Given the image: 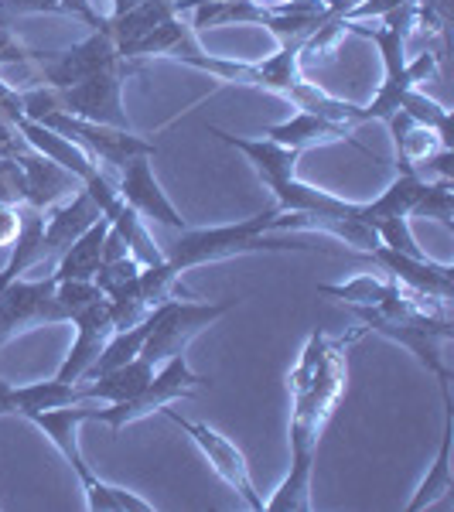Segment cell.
I'll use <instances>...</instances> for the list:
<instances>
[{
	"label": "cell",
	"instance_id": "484cf974",
	"mask_svg": "<svg viewBox=\"0 0 454 512\" xmlns=\"http://www.w3.org/2000/svg\"><path fill=\"white\" fill-rule=\"evenodd\" d=\"M192 31L226 28V24H263L267 28L274 14L257 0H209V4H195L192 11Z\"/></svg>",
	"mask_w": 454,
	"mask_h": 512
},
{
	"label": "cell",
	"instance_id": "f1b7e54d",
	"mask_svg": "<svg viewBox=\"0 0 454 512\" xmlns=\"http://www.w3.org/2000/svg\"><path fill=\"white\" fill-rule=\"evenodd\" d=\"M451 185H454V181H441V178L427 181L424 195L417 198V205H414V212H410V216L434 219V222H441L448 233H454V195H451Z\"/></svg>",
	"mask_w": 454,
	"mask_h": 512
},
{
	"label": "cell",
	"instance_id": "277c9868",
	"mask_svg": "<svg viewBox=\"0 0 454 512\" xmlns=\"http://www.w3.org/2000/svg\"><path fill=\"white\" fill-rule=\"evenodd\" d=\"M209 383H212V379L198 376L195 369L188 366L185 352L171 355L168 362H161V369H154L151 383H147L137 396H130V400H123V403H110L106 410H93V424H106L113 434H120L127 424L151 417L154 410L168 407L171 400L195 396L198 386H209Z\"/></svg>",
	"mask_w": 454,
	"mask_h": 512
},
{
	"label": "cell",
	"instance_id": "4fadbf2b",
	"mask_svg": "<svg viewBox=\"0 0 454 512\" xmlns=\"http://www.w3.org/2000/svg\"><path fill=\"white\" fill-rule=\"evenodd\" d=\"M99 216H103V212H99V205L89 198L86 188H76L69 198L55 202L52 209L45 212V260H52V263L59 260L65 253V246L86 233Z\"/></svg>",
	"mask_w": 454,
	"mask_h": 512
},
{
	"label": "cell",
	"instance_id": "8d00e7d4",
	"mask_svg": "<svg viewBox=\"0 0 454 512\" xmlns=\"http://www.w3.org/2000/svg\"><path fill=\"white\" fill-rule=\"evenodd\" d=\"M24 137L18 134V127H11V123L0 120V161L4 158H18V154L24 151Z\"/></svg>",
	"mask_w": 454,
	"mask_h": 512
},
{
	"label": "cell",
	"instance_id": "1f68e13d",
	"mask_svg": "<svg viewBox=\"0 0 454 512\" xmlns=\"http://www.w3.org/2000/svg\"><path fill=\"white\" fill-rule=\"evenodd\" d=\"M0 205H28V178L18 158L0 161Z\"/></svg>",
	"mask_w": 454,
	"mask_h": 512
},
{
	"label": "cell",
	"instance_id": "4316f807",
	"mask_svg": "<svg viewBox=\"0 0 454 512\" xmlns=\"http://www.w3.org/2000/svg\"><path fill=\"white\" fill-rule=\"evenodd\" d=\"M79 485H82V495H86V509H93V512H151L154 509V502L140 499L137 492L110 485L96 475H89L86 482H79Z\"/></svg>",
	"mask_w": 454,
	"mask_h": 512
},
{
	"label": "cell",
	"instance_id": "8fae6325",
	"mask_svg": "<svg viewBox=\"0 0 454 512\" xmlns=\"http://www.w3.org/2000/svg\"><path fill=\"white\" fill-rule=\"evenodd\" d=\"M369 256H373V263H379L396 284L407 287V291H414L420 297H431L437 304H451V277H454L451 263H434V260H427V256L396 253L383 243H379Z\"/></svg>",
	"mask_w": 454,
	"mask_h": 512
},
{
	"label": "cell",
	"instance_id": "30bf717a",
	"mask_svg": "<svg viewBox=\"0 0 454 512\" xmlns=\"http://www.w3.org/2000/svg\"><path fill=\"white\" fill-rule=\"evenodd\" d=\"M151 158L154 154H137V158H130L127 164H123L117 192L140 219L161 222L164 229H175V233H181V229H188V222L181 219V212L171 205V198L164 195V188L158 185L154 168H151Z\"/></svg>",
	"mask_w": 454,
	"mask_h": 512
},
{
	"label": "cell",
	"instance_id": "4dcf8cb0",
	"mask_svg": "<svg viewBox=\"0 0 454 512\" xmlns=\"http://www.w3.org/2000/svg\"><path fill=\"white\" fill-rule=\"evenodd\" d=\"M137 277H140V260H137V256H120V260H106V263H99V270H96L93 284H96L99 291H103L106 297H110V294H117L120 287L134 284Z\"/></svg>",
	"mask_w": 454,
	"mask_h": 512
},
{
	"label": "cell",
	"instance_id": "83f0119b",
	"mask_svg": "<svg viewBox=\"0 0 454 512\" xmlns=\"http://www.w3.org/2000/svg\"><path fill=\"white\" fill-rule=\"evenodd\" d=\"M400 110L414 123H420V127L434 130V134L451 147V113L444 110L441 103L427 99L420 89H410V93H403V99H400Z\"/></svg>",
	"mask_w": 454,
	"mask_h": 512
},
{
	"label": "cell",
	"instance_id": "d6a6232c",
	"mask_svg": "<svg viewBox=\"0 0 454 512\" xmlns=\"http://www.w3.org/2000/svg\"><path fill=\"white\" fill-rule=\"evenodd\" d=\"M59 4H62V14H72V18L86 21L93 31H103L106 18L93 7V0H59Z\"/></svg>",
	"mask_w": 454,
	"mask_h": 512
},
{
	"label": "cell",
	"instance_id": "52a82bcc",
	"mask_svg": "<svg viewBox=\"0 0 454 512\" xmlns=\"http://www.w3.org/2000/svg\"><path fill=\"white\" fill-rule=\"evenodd\" d=\"M62 311L55 304V277L45 280H7L0 287V345L38 325H59Z\"/></svg>",
	"mask_w": 454,
	"mask_h": 512
},
{
	"label": "cell",
	"instance_id": "3957f363",
	"mask_svg": "<svg viewBox=\"0 0 454 512\" xmlns=\"http://www.w3.org/2000/svg\"><path fill=\"white\" fill-rule=\"evenodd\" d=\"M239 301H175L164 297L161 304H154L147 311V338H144V355L151 366H161L171 355H181L192 345L205 328H212L219 318H226Z\"/></svg>",
	"mask_w": 454,
	"mask_h": 512
},
{
	"label": "cell",
	"instance_id": "7a4b0ae2",
	"mask_svg": "<svg viewBox=\"0 0 454 512\" xmlns=\"http://www.w3.org/2000/svg\"><path fill=\"white\" fill-rule=\"evenodd\" d=\"M280 216L277 205H267L260 216L229 222V226H209V229H181L171 250L164 253V263L181 277L185 270L205 267V263L226 260V256L243 253H277V250H311L304 243L284 239V233H270V222Z\"/></svg>",
	"mask_w": 454,
	"mask_h": 512
},
{
	"label": "cell",
	"instance_id": "ffe728a7",
	"mask_svg": "<svg viewBox=\"0 0 454 512\" xmlns=\"http://www.w3.org/2000/svg\"><path fill=\"white\" fill-rule=\"evenodd\" d=\"M171 18H178L175 0H137L130 11L117 14V18H106L103 31L113 38V45H117V52L123 59V55H127V48H134L140 38L151 35L154 28L168 24Z\"/></svg>",
	"mask_w": 454,
	"mask_h": 512
},
{
	"label": "cell",
	"instance_id": "d4e9b609",
	"mask_svg": "<svg viewBox=\"0 0 454 512\" xmlns=\"http://www.w3.org/2000/svg\"><path fill=\"white\" fill-rule=\"evenodd\" d=\"M318 294L335 297L345 308H386V304L403 294V284H396L393 277L359 274L345 280V284H318Z\"/></svg>",
	"mask_w": 454,
	"mask_h": 512
},
{
	"label": "cell",
	"instance_id": "6da1fadb",
	"mask_svg": "<svg viewBox=\"0 0 454 512\" xmlns=\"http://www.w3.org/2000/svg\"><path fill=\"white\" fill-rule=\"evenodd\" d=\"M345 345L325 332H311L297 355L287 393H291V472L263 502V512H311V478L325 424L345 393Z\"/></svg>",
	"mask_w": 454,
	"mask_h": 512
},
{
	"label": "cell",
	"instance_id": "d6986e66",
	"mask_svg": "<svg viewBox=\"0 0 454 512\" xmlns=\"http://www.w3.org/2000/svg\"><path fill=\"white\" fill-rule=\"evenodd\" d=\"M349 134H352V127H342V123L325 120V117H318V113L297 110L291 120L267 127V134H263V137L274 140V144L294 147V151H308V147H315V144H335V140L356 144V140H352ZM359 151H362V147H359Z\"/></svg>",
	"mask_w": 454,
	"mask_h": 512
},
{
	"label": "cell",
	"instance_id": "f35d334b",
	"mask_svg": "<svg viewBox=\"0 0 454 512\" xmlns=\"http://www.w3.org/2000/svg\"><path fill=\"white\" fill-rule=\"evenodd\" d=\"M113 4V11H110V18H117V14H123V11H130V7L137 4V0H110Z\"/></svg>",
	"mask_w": 454,
	"mask_h": 512
},
{
	"label": "cell",
	"instance_id": "9c48e42d",
	"mask_svg": "<svg viewBox=\"0 0 454 512\" xmlns=\"http://www.w3.org/2000/svg\"><path fill=\"white\" fill-rule=\"evenodd\" d=\"M59 106L79 120L130 130L127 106H123V65L82 79L69 89H59Z\"/></svg>",
	"mask_w": 454,
	"mask_h": 512
},
{
	"label": "cell",
	"instance_id": "f546056e",
	"mask_svg": "<svg viewBox=\"0 0 454 512\" xmlns=\"http://www.w3.org/2000/svg\"><path fill=\"white\" fill-rule=\"evenodd\" d=\"M103 291L93 284V280H55V304H59L62 318L72 321L79 311H86L89 304L103 301Z\"/></svg>",
	"mask_w": 454,
	"mask_h": 512
},
{
	"label": "cell",
	"instance_id": "2e32d148",
	"mask_svg": "<svg viewBox=\"0 0 454 512\" xmlns=\"http://www.w3.org/2000/svg\"><path fill=\"white\" fill-rule=\"evenodd\" d=\"M212 137H219L226 147H233V151L243 154L246 161L253 164V171L260 175V181L267 188H274L277 181H287L294 178V168H297V158H301V151H294V147H284V144H274V140L267 137H236L229 134V130H219V127H205Z\"/></svg>",
	"mask_w": 454,
	"mask_h": 512
},
{
	"label": "cell",
	"instance_id": "836d02e7",
	"mask_svg": "<svg viewBox=\"0 0 454 512\" xmlns=\"http://www.w3.org/2000/svg\"><path fill=\"white\" fill-rule=\"evenodd\" d=\"M24 117V106H21V93L14 86H7L4 79H0V120L4 123H18Z\"/></svg>",
	"mask_w": 454,
	"mask_h": 512
},
{
	"label": "cell",
	"instance_id": "e0dca14e",
	"mask_svg": "<svg viewBox=\"0 0 454 512\" xmlns=\"http://www.w3.org/2000/svg\"><path fill=\"white\" fill-rule=\"evenodd\" d=\"M18 161L24 168V178H28V205L38 212H48L55 202H62V198H69L76 188H82L76 175H69V171L59 168L55 161L41 158L31 147H24L18 154Z\"/></svg>",
	"mask_w": 454,
	"mask_h": 512
},
{
	"label": "cell",
	"instance_id": "d590c367",
	"mask_svg": "<svg viewBox=\"0 0 454 512\" xmlns=\"http://www.w3.org/2000/svg\"><path fill=\"white\" fill-rule=\"evenodd\" d=\"M21 229V205H0V246H11Z\"/></svg>",
	"mask_w": 454,
	"mask_h": 512
},
{
	"label": "cell",
	"instance_id": "9a60e30c",
	"mask_svg": "<svg viewBox=\"0 0 454 512\" xmlns=\"http://www.w3.org/2000/svg\"><path fill=\"white\" fill-rule=\"evenodd\" d=\"M31 424L45 431L48 441L59 448V454L69 461V468L76 472L79 482H86L93 475V468L86 465L82 458V448H79V427L93 420V410H86L82 403H69V407H52V410H38V414L28 417Z\"/></svg>",
	"mask_w": 454,
	"mask_h": 512
},
{
	"label": "cell",
	"instance_id": "603a6c76",
	"mask_svg": "<svg viewBox=\"0 0 454 512\" xmlns=\"http://www.w3.org/2000/svg\"><path fill=\"white\" fill-rule=\"evenodd\" d=\"M154 369H158V366H151L144 355H137V359L123 362V366L110 369V373H103L96 379H82V393H86V400L123 403V400L137 396L147 383H151Z\"/></svg>",
	"mask_w": 454,
	"mask_h": 512
},
{
	"label": "cell",
	"instance_id": "ab89813d",
	"mask_svg": "<svg viewBox=\"0 0 454 512\" xmlns=\"http://www.w3.org/2000/svg\"><path fill=\"white\" fill-rule=\"evenodd\" d=\"M195 4H209V0H175V11L185 14V11H192Z\"/></svg>",
	"mask_w": 454,
	"mask_h": 512
},
{
	"label": "cell",
	"instance_id": "cb8c5ba5",
	"mask_svg": "<svg viewBox=\"0 0 454 512\" xmlns=\"http://www.w3.org/2000/svg\"><path fill=\"white\" fill-rule=\"evenodd\" d=\"M110 229V219L99 216L93 226L86 229L79 239H72L65 246V253L55 260V280H93L99 263H103V239Z\"/></svg>",
	"mask_w": 454,
	"mask_h": 512
},
{
	"label": "cell",
	"instance_id": "7c38bea8",
	"mask_svg": "<svg viewBox=\"0 0 454 512\" xmlns=\"http://www.w3.org/2000/svg\"><path fill=\"white\" fill-rule=\"evenodd\" d=\"M72 325H76V342H72L69 355H65L59 373H55V379H62V383H82V376L89 373V366L96 362V355L103 352L106 338L117 332V328H113L110 301H106V297L96 304H89L86 311H79V315L72 318Z\"/></svg>",
	"mask_w": 454,
	"mask_h": 512
},
{
	"label": "cell",
	"instance_id": "ac0fdd59",
	"mask_svg": "<svg viewBox=\"0 0 454 512\" xmlns=\"http://www.w3.org/2000/svg\"><path fill=\"white\" fill-rule=\"evenodd\" d=\"M441 59H444V55L424 52V55H417L414 62L403 65L400 72H393V76H383V86H379V93L373 96V103L362 106V123H366V120H390L393 113L400 110L403 93H410V89H417L420 82L431 79Z\"/></svg>",
	"mask_w": 454,
	"mask_h": 512
},
{
	"label": "cell",
	"instance_id": "74e56055",
	"mask_svg": "<svg viewBox=\"0 0 454 512\" xmlns=\"http://www.w3.org/2000/svg\"><path fill=\"white\" fill-rule=\"evenodd\" d=\"M0 417H18V396H14V386L0 379Z\"/></svg>",
	"mask_w": 454,
	"mask_h": 512
},
{
	"label": "cell",
	"instance_id": "ba28073f",
	"mask_svg": "<svg viewBox=\"0 0 454 512\" xmlns=\"http://www.w3.org/2000/svg\"><path fill=\"white\" fill-rule=\"evenodd\" d=\"M161 414L171 420L175 427H181L188 437L195 441V448L202 451V458L212 465V472H216L222 482L233 489L239 499L246 502V509H253V512H263V499H260V492H257V485H253V475H250V465H246V458H243V451L236 448L229 437H222L219 431H212L209 424H195V420H185V417H178L175 410H164L161 407Z\"/></svg>",
	"mask_w": 454,
	"mask_h": 512
},
{
	"label": "cell",
	"instance_id": "5b68a950",
	"mask_svg": "<svg viewBox=\"0 0 454 512\" xmlns=\"http://www.w3.org/2000/svg\"><path fill=\"white\" fill-rule=\"evenodd\" d=\"M38 123L52 127L55 134L69 137L72 144H79L82 151L89 154L96 164H113V168H123L130 158L137 154H158V147L151 140L137 137L134 130H117V127H103V123H89V120H79L65 110H55V113H45Z\"/></svg>",
	"mask_w": 454,
	"mask_h": 512
},
{
	"label": "cell",
	"instance_id": "44dd1931",
	"mask_svg": "<svg viewBox=\"0 0 454 512\" xmlns=\"http://www.w3.org/2000/svg\"><path fill=\"white\" fill-rule=\"evenodd\" d=\"M444 396V427H441V444H437L434 465L427 468L424 482L414 492V499L407 502V512H420L427 506H434L437 499L451 492L454 485V472H451V444H454V403H451V390H441Z\"/></svg>",
	"mask_w": 454,
	"mask_h": 512
},
{
	"label": "cell",
	"instance_id": "5bb4252c",
	"mask_svg": "<svg viewBox=\"0 0 454 512\" xmlns=\"http://www.w3.org/2000/svg\"><path fill=\"white\" fill-rule=\"evenodd\" d=\"M14 127H18V134L24 137V144H28L31 151H38L41 158L55 161L59 168L69 171V175H76L79 185H89V181H93L96 175H103V171H99V164L89 158V154L82 151L79 144H72L69 137L55 134V130L45 127V123L21 117L18 123H14Z\"/></svg>",
	"mask_w": 454,
	"mask_h": 512
},
{
	"label": "cell",
	"instance_id": "7402d4cb",
	"mask_svg": "<svg viewBox=\"0 0 454 512\" xmlns=\"http://www.w3.org/2000/svg\"><path fill=\"white\" fill-rule=\"evenodd\" d=\"M427 181H431V178H420L417 171H400L396 181L386 188L383 195L373 198V202H366V205H359L356 216L366 222V226H373V229L379 226V222H386V219H410L417 198L424 195Z\"/></svg>",
	"mask_w": 454,
	"mask_h": 512
},
{
	"label": "cell",
	"instance_id": "e575fe53",
	"mask_svg": "<svg viewBox=\"0 0 454 512\" xmlns=\"http://www.w3.org/2000/svg\"><path fill=\"white\" fill-rule=\"evenodd\" d=\"M31 59H35V52H31V48H24V45H18L14 35H11V28H4V24H0V65H7V62H31Z\"/></svg>",
	"mask_w": 454,
	"mask_h": 512
},
{
	"label": "cell",
	"instance_id": "8992f818",
	"mask_svg": "<svg viewBox=\"0 0 454 512\" xmlns=\"http://www.w3.org/2000/svg\"><path fill=\"white\" fill-rule=\"evenodd\" d=\"M41 72V82L52 89H69L76 82L99 76L106 69H120L123 59L113 45V38L106 31H93L89 38H82L79 45L62 48V52H35V59Z\"/></svg>",
	"mask_w": 454,
	"mask_h": 512
}]
</instances>
